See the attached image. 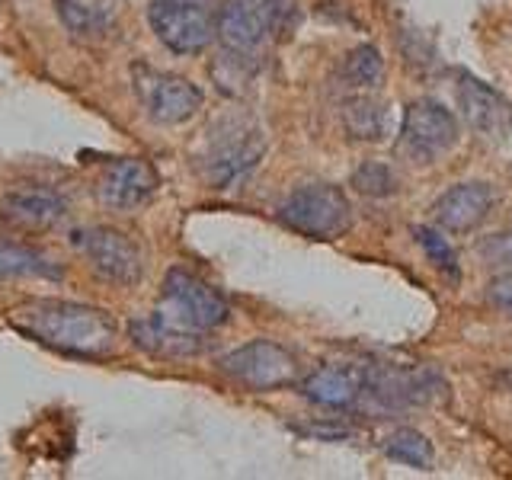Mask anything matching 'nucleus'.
Instances as JSON below:
<instances>
[{
  "instance_id": "f257e3e1",
  "label": "nucleus",
  "mask_w": 512,
  "mask_h": 480,
  "mask_svg": "<svg viewBox=\"0 0 512 480\" xmlns=\"http://www.w3.org/2000/svg\"><path fill=\"white\" fill-rule=\"evenodd\" d=\"M10 324L29 340L80 359H103L116 349V324L100 308L74 301H26L10 311Z\"/></svg>"
},
{
  "instance_id": "f03ea898",
  "label": "nucleus",
  "mask_w": 512,
  "mask_h": 480,
  "mask_svg": "<svg viewBox=\"0 0 512 480\" xmlns=\"http://www.w3.org/2000/svg\"><path fill=\"white\" fill-rule=\"evenodd\" d=\"M266 154V135L253 119H221L208 128L205 151L199 157V170L208 186L231 189L240 186L260 167Z\"/></svg>"
},
{
  "instance_id": "7ed1b4c3",
  "label": "nucleus",
  "mask_w": 512,
  "mask_h": 480,
  "mask_svg": "<svg viewBox=\"0 0 512 480\" xmlns=\"http://www.w3.org/2000/svg\"><path fill=\"white\" fill-rule=\"evenodd\" d=\"M279 218H282V224H288V228L304 237L333 240L349 231L352 205L340 186L304 183L279 205Z\"/></svg>"
},
{
  "instance_id": "20e7f679",
  "label": "nucleus",
  "mask_w": 512,
  "mask_h": 480,
  "mask_svg": "<svg viewBox=\"0 0 512 480\" xmlns=\"http://www.w3.org/2000/svg\"><path fill=\"white\" fill-rule=\"evenodd\" d=\"M461 141V128L458 119L452 116V109H445L439 100L423 96V100H413L404 109V119H400V135H397V154L407 157L410 164H436L439 157Z\"/></svg>"
},
{
  "instance_id": "39448f33",
  "label": "nucleus",
  "mask_w": 512,
  "mask_h": 480,
  "mask_svg": "<svg viewBox=\"0 0 512 480\" xmlns=\"http://www.w3.org/2000/svg\"><path fill=\"white\" fill-rule=\"evenodd\" d=\"M288 16V0H224L218 7V42L237 55L260 58L279 36Z\"/></svg>"
},
{
  "instance_id": "423d86ee",
  "label": "nucleus",
  "mask_w": 512,
  "mask_h": 480,
  "mask_svg": "<svg viewBox=\"0 0 512 480\" xmlns=\"http://www.w3.org/2000/svg\"><path fill=\"white\" fill-rule=\"evenodd\" d=\"M148 23L154 36L176 55H199L218 36L212 0H151Z\"/></svg>"
},
{
  "instance_id": "0eeeda50",
  "label": "nucleus",
  "mask_w": 512,
  "mask_h": 480,
  "mask_svg": "<svg viewBox=\"0 0 512 480\" xmlns=\"http://www.w3.org/2000/svg\"><path fill=\"white\" fill-rule=\"evenodd\" d=\"M160 311L170 320H176V324L199 333L224 327L231 320V304L224 301L218 288H212L186 269L167 272L164 292H160Z\"/></svg>"
},
{
  "instance_id": "6e6552de",
  "label": "nucleus",
  "mask_w": 512,
  "mask_h": 480,
  "mask_svg": "<svg viewBox=\"0 0 512 480\" xmlns=\"http://www.w3.org/2000/svg\"><path fill=\"white\" fill-rule=\"evenodd\" d=\"M218 368L231 381L260 394L288 388V384L298 381V359L272 340H250L244 346H237L218 362Z\"/></svg>"
},
{
  "instance_id": "1a4fd4ad",
  "label": "nucleus",
  "mask_w": 512,
  "mask_h": 480,
  "mask_svg": "<svg viewBox=\"0 0 512 480\" xmlns=\"http://www.w3.org/2000/svg\"><path fill=\"white\" fill-rule=\"evenodd\" d=\"M135 93L144 112L160 125H180L192 119L202 109V90L186 77H176L167 71H154L148 64H135L132 71Z\"/></svg>"
},
{
  "instance_id": "9d476101",
  "label": "nucleus",
  "mask_w": 512,
  "mask_h": 480,
  "mask_svg": "<svg viewBox=\"0 0 512 480\" xmlns=\"http://www.w3.org/2000/svg\"><path fill=\"white\" fill-rule=\"evenodd\" d=\"M445 391V381L432 368H397V365H368L365 368V397L378 410L423 407Z\"/></svg>"
},
{
  "instance_id": "9b49d317",
  "label": "nucleus",
  "mask_w": 512,
  "mask_h": 480,
  "mask_svg": "<svg viewBox=\"0 0 512 480\" xmlns=\"http://www.w3.org/2000/svg\"><path fill=\"white\" fill-rule=\"evenodd\" d=\"M71 244L87 256L90 269L103 282L135 285L141 279V250L122 231L112 228H84L71 234Z\"/></svg>"
},
{
  "instance_id": "f8f14e48",
  "label": "nucleus",
  "mask_w": 512,
  "mask_h": 480,
  "mask_svg": "<svg viewBox=\"0 0 512 480\" xmlns=\"http://www.w3.org/2000/svg\"><path fill=\"white\" fill-rule=\"evenodd\" d=\"M458 106L471 132L487 144H503L512 135V103L484 80L464 74L458 80Z\"/></svg>"
},
{
  "instance_id": "ddd939ff",
  "label": "nucleus",
  "mask_w": 512,
  "mask_h": 480,
  "mask_svg": "<svg viewBox=\"0 0 512 480\" xmlns=\"http://www.w3.org/2000/svg\"><path fill=\"white\" fill-rule=\"evenodd\" d=\"M160 186L157 170L141 157H122L112 160L103 170L100 183H96V199H100L109 212H135L148 202Z\"/></svg>"
},
{
  "instance_id": "4468645a",
  "label": "nucleus",
  "mask_w": 512,
  "mask_h": 480,
  "mask_svg": "<svg viewBox=\"0 0 512 480\" xmlns=\"http://www.w3.org/2000/svg\"><path fill=\"white\" fill-rule=\"evenodd\" d=\"M128 336H132V343L141 352H148L154 359H192V356H199L205 346L199 330L176 324L164 311L132 320V324H128Z\"/></svg>"
},
{
  "instance_id": "2eb2a0df",
  "label": "nucleus",
  "mask_w": 512,
  "mask_h": 480,
  "mask_svg": "<svg viewBox=\"0 0 512 480\" xmlns=\"http://www.w3.org/2000/svg\"><path fill=\"white\" fill-rule=\"evenodd\" d=\"M490 208H493V189L480 180H471L445 189L436 199V205H432V215H436V224L448 234H471L487 221Z\"/></svg>"
},
{
  "instance_id": "dca6fc26",
  "label": "nucleus",
  "mask_w": 512,
  "mask_h": 480,
  "mask_svg": "<svg viewBox=\"0 0 512 480\" xmlns=\"http://www.w3.org/2000/svg\"><path fill=\"white\" fill-rule=\"evenodd\" d=\"M301 394L317 407L349 410L365 397V368H356V365H320L301 381Z\"/></svg>"
},
{
  "instance_id": "f3484780",
  "label": "nucleus",
  "mask_w": 512,
  "mask_h": 480,
  "mask_svg": "<svg viewBox=\"0 0 512 480\" xmlns=\"http://www.w3.org/2000/svg\"><path fill=\"white\" fill-rule=\"evenodd\" d=\"M68 212V205L55 189L23 186L0 199V218L13 228H52Z\"/></svg>"
},
{
  "instance_id": "a211bd4d",
  "label": "nucleus",
  "mask_w": 512,
  "mask_h": 480,
  "mask_svg": "<svg viewBox=\"0 0 512 480\" xmlns=\"http://www.w3.org/2000/svg\"><path fill=\"white\" fill-rule=\"evenodd\" d=\"M343 128L356 141H384L391 135V109L375 96L359 93L343 103Z\"/></svg>"
},
{
  "instance_id": "6ab92c4d",
  "label": "nucleus",
  "mask_w": 512,
  "mask_h": 480,
  "mask_svg": "<svg viewBox=\"0 0 512 480\" xmlns=\"http://www.w3.org/2000/svg\"><path fill=\"white\" fill-rule=\"evenodd\" d=\"M0 276L7 279H61V266L39 247L0 240Z\"/></svg>"
},
{
  "instance_id": "aec40b11",
  "label": "nucleus",
  "mask_w": 512,
  "mask_h": 480,
  "mask_svg": "<svg viewBox=\"0 0 512 480\" xmlns=\"http://www.w3.org/2000/svg\"><path fill=\"white\" fill-rule=\"evenodd\" d=\"M343 84L352 90H375L381 87L384 80V58L375 45H356L352 52L343 58V68H340Z\"/></svg>"
},
{
  "instance_id": "412c9836",
  "label": "nucleus",
  "mask_w": 512,
  "mask_h": 480,
  "mask_svg": "<svg viewBox=\"0 0 512 480\" xmlns=\"http://www.w3.org/2000/svg\"><path fill=\"white\" fill-rule=\"evenodd\" d=\"M384 455L391 461L407 464V468L429 471L432 461H436V448H432V442L423 436V432L404 426V429H394L391 436L384 439Z\"/></svg>"
},
{
  "instance_id": "4be33fe9",
  "label": "nucleus",
  "mask_w": 512,
  "mask_h": 480,
  "mask_svg": "<svg viewBox=\"0 0 512 480\" xmlns=\"http://www.w3.org/2000/svg\"><path fill=\"white\" fill-rule=\"evenodd\" d=\"M58 16L68 32H74L77 39H100L109 29V16L103 10H93L87 4H77V0H55Z\"/></svg>"
},
{
  "instance_id": "5701e85b",
  "label": "nucleus",
  "mask_w": 512,
  "mask_h": 480,
  "mask_svg": "<svg viewBox=\"0 0 512 480\" xmlns=\"http://www.w3.org/2000/svg\"><path fill=\"white\" fill-rule=\"evenodd\" d=\"M349 186H356V192L368 199H384V196H394L397 192V173L381 164V160H365L349 176Z\"/></svg>"
},
{
  "instance_id": "b1692460",
  "label": "nucleus",
  "mask_w": 512,
  "mask_h": 480,
  "mask_svg": "<svg viewBox=\"0 0 512 480\" xmlns=\"http://www.w3.org/2000/svg\"><path fill=\"white\" fill-rule=\"evenodd\" d=\"M413 237L420 240V247L426 250V256H429V263L436 266V269H442V272H448L452 279H458V253H455V247L448 244V240L442 237V228H416L413 231Z\"/></svg>"
},
{
  "instance_id": "393cba45",
  "label": "nucleus",
  "mask_w": 512,
  "mask_h": 480,
  "mask_svg": "<svg viewBox=\"0 0 512 480\" xmlns=\"http://www.w3.org/2000/svg\"><path fill=\"white\" fill-rule=\"evenodd\" d=\"M480 256H484L490 266L512 272V234H493L490 240H484V244H480Z\"/></svg>"
},
{
  "instance_id": "a878e982",
  "label": "nucleus",
  "mask_w": 512,
  "mask_h": 480,
  "mask_svg": "<svg viewBox=\"0 0 512 480\" xmlns=\"http://www.w3.org/2000/svg\"><path fill=\"white\" fill-rule=\"evenodd\" d=\"M487 301L493 304L496 311L512 317V272H503L487 285Z\"/></svg>"
},
{
  "instance_id": "bb28decb",
  "label": "nucleus",
  "mask_w": 512,
  "mask_h": 480,
  "mask_svg": "<svg viewBox=\"0 0 512 480\" xmlns=\"http://www.w3.org/2000/svg\"><path fill=\"white\" fill-rule=\"evenodd\" d=\"M298 432H304V436H314V439H349L352 436V429H343V426H298Z\"/></svg>"
}]
</instances>
